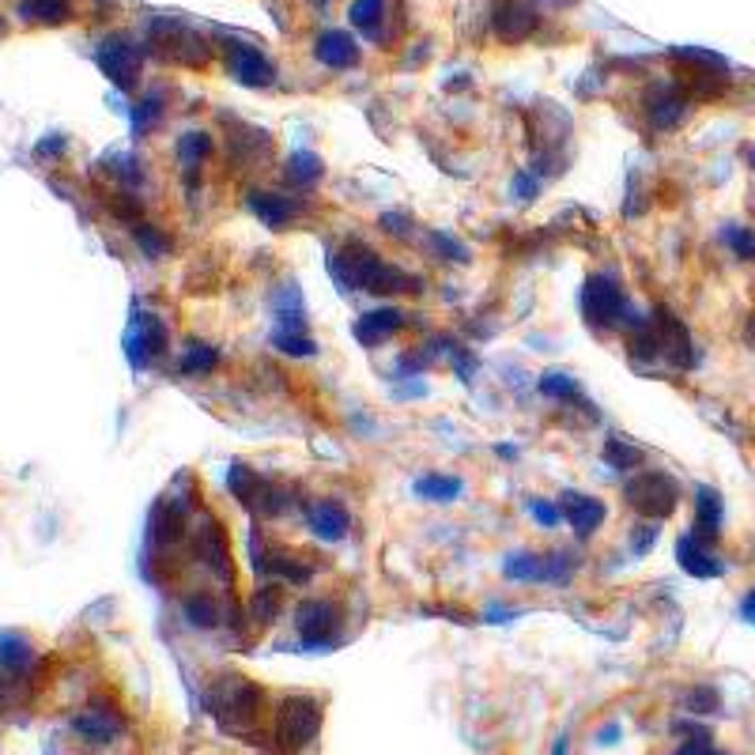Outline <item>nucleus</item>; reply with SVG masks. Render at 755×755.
Returning <instances> with one entry per match:
<instances>
[{
	"label": "nucleus",
	"instance_id": "79ce46f5",
	"mask_svg": "<svg viewBox=\"0 0 755 755\" xmlns=\"http://www.w3.org/2000/svg\"><path fill=\"white\" fill-rule=\"evenodd\" d=\"M128 117H133V133H136V136H144L152 125H159V122H163V103H159V95H147L144 103H136V106H133V114H128Z\"/></svg>",
	"mask_w": 755,
	"mask_h": 755
},
{
	"label": "nucleus",
	"instance_id": "2f4dec72",
	"mask_svg": "<svg viewBox=\"0 0 755 755\" xmlns=\"http://www.w3.org/2000/svg\"><path fill=\"white\" fill-rule=\"evenodd\" d=\"M219 366V348L205 344V340H189L186 348H182V363L178 371L186 377H208L211 371Z\"/></svg>",
	"mask_w": 755,
	"mask_h": 755
},
{
	"label": "nucleus",
	"instance_id": "603ef678",
	"mask_svg": "<svg viewBox=\"0 0 755 755\" xmlns=\"http://www.w3.org/2000/svg\"><path fill=\"white\" fill-rule=\"evenodd\" d=\"M495 454L506 457V462H514V457H518V446H499V449H495Z\"/></svg>",
	"mask_w": 755,
	"mask_h": 755
},
{
	"label": "nucleus",
	"instance_id": "4be33fe9",
	"mask_svg": "<svg viewBox=\"0 0 755 755\" xmlns=\"http://www.w3.org/2000/svg\"><path fill=\"white\" fill-rule=\"evenodd\" d=\"M39 661V647L27 631H0V676L20 680Z\"/></svg>",
	"mask_w": 755,
	"mask_h": 755
},
{
	"label": "nucleus",
	"instance_id": "c85d7f7f",
	"mask_svg": "<svg viewBox=\"0 0 755 755\" xmlns=\"http://www.w3.org/2000/svg\"><path fill=\"white\" fill-rule=\"evenodd\" d=\"M352 23L366 34V39H374L377 45H385L393 39V34L385 31V0H355Z\"/></svg>",
	"mask_w": 755,
	"mask_h": 755
},
{
	"label": "nucleus",
	"instance_id": "4c0bfd02",
	"mask_svg": "<svg viewBox=\"0 0 755 755\" xmlns=\"http://www.w3.org/2000/svg\"><path fill=\"white\" fill-rule=\"evenodd\" d=\"M427 246H431V254H435L438 261H449V265H468V261H473V250H468L462 238L449 235V231H431Z\"/></svg>",
	"mask_w": 755,
	"mask_h": 755
},
{
	"label": "nucleus",
	"instance_id": "ea45409f",
	"mask_svg": "<svg viewBox=\"0 0 755 755\" xmlns=\"http://www.w3.org/2000/svg\"><path fill=\"white\" fill-rule=\"evenodd\" d=\"M23 15L31 23H64L69 20V4L64 0H27Z\"/></svg>",
	"mask_w": 755,
	"mask_h": 755
},
{
	"label": "nucleus",
	"instance_id": "e433bc0d",
	"mask_svg": "<svg viewBox=\"0 0 755 755\" xmlns=\"http://www.w3.org/2000/svg\"><path fill=\"white\" fill-rule=\"evenodd\" d=\"M133 238H136V246L152 257V261H159V257H170L174 254V238L163 231V227H155V224H136L133 227Z\"/></svg>",
	"mask_w": 755,
	"mask_h": 755
},
{
	"label": "nucleus",
	"instance_id": "4468645a",
	"mask_svg": "<svg viewBox=\"0 0 755 755\" xmlns=\"http://www.w3.org/2000/svg\"><path fill=\"white\" fill-rule=\"evenodd\" d=\"M167 352V325L155 314H133V325L125 333V355L136 371H144L152 359Z\"/></svg>",
	"mask_w": 755,
	"mask_h": 755
},
{
	"label": "nucleus",
	"instance_id": "f257e3e1",
	"mask_svg": "<svg viewBox=\"0 0 755 755\" xmlns=\"http://www.w3.org/2000/svg\"><path fill=\"white\" fill-rule=\"evenodd\" d=\"M329 272L340 291H371V294H420L423 280L404 272L401 265H390L374 246L348 238L340 250L329 257Z\"/></svg>",
	"mask_w": 755,
	"mask_h": 755
},
{
	"label": "nucleus",
	"instance_id": "c756f323",
	"mask_svg": "<svg viewBox=\"0 0 755 755\" xmlns=\"http://www.w3.org/2000/svg\"><path fill=\"white\" fill-rule=\"evenodd\" d=\"M272 307H276V329H307V307H302V291L294 283H280Z\"/></svg>",
	"mask_w": 755,
	"mask_h": 755
},
{
	"label": "nucleus",
	"instance_id": "5fc2aeb1",
	"mask_svg": "<svg viewBox=\"0 0 755 755\" xmlns=\"http://www.w3.org/2000/svg\"><path fill=\"white\" fill-rule=\"evenodd\" d=\"M748 163H752V170H755V147H752V152H748Z\"/></svg>",
	"mask_w": 755,
	"mask_h": 755
},
{
	"label": "nucleus",
	"instance_id": "39448f33",
	"mask_svg": "<svg viewBox=\"0 0 755 755\" xmlns=\"http://www.w3.org/2000/svg\"><path fill=\"white\" fill-rule=\"evenodd\" d=\"M189 551L200 567L208 570L211 578H219L227 589L235 586V559H231V545H227V529L216 514H200L197 521H189Z\"/></svg>",
	"mask_w": 755,
	"mask_h": 755
},
{
	"label": "nucleus",
	"instance_id": "37998d69",
	"mask_svg": "<svg viewBox=\"0 0 755 755\" xmlns=\"http://www.w3.org/2000/svg\"><path fill=\"white\" fill-rule=\"evenodd\" d=\"M510 197L518 200V205H532V200L540 197V178L529 167L518 170V174H514V182H510Z\"/></svg>",
	"mask_w": 755,
	"mask_h": 755
},
{
	"label": "nucleus",
	"instance_id": "0eeeda50",
	"mask_svg": "<svg viewBox=\"0 0 755 755\" xmlns=\"http://www.w3.org/2000/svg\"><path fill=\"white\" fill-rule=\"evenodd\" d=\"M294 631H299L302 650L325 653L337 647L340 639V604L329 597H307L294 609Z\"/></svg>",
	"mask_w": 755,
	"mask_h": 755
},
{
	"label": "nucleus",
	"instance_id": "72a5a7b5",
	"mask_svg": "<svg viewBox=\"0 0 755 755\" xmlns=\"http://www.w3.org/2000/svg\"><path fill=\"white\" fill-rule=\"evenodd\" d=\"M540 393H545L548 401H559V404H582V385H578V377H570L567 371H545L540 374Z\"/></svg>",
	"mask_w": 755,
	"mask_h": 755
},
{
	"label": "nucleus",
	"instance_id": "f704fd0d",
	"mask_svg": "<svg viewBox=\"0 0 755 755\" xmlns=\"http://www.w3.org/2000/svg\"><path fill=\"white\" fill-rule=\"evenodd\" d=\"M272 348L288 359H314L318 355V340L310 337L307 329H276Z\"/></svg>",
	"mask_w": 755,
	"mask_h": 755
},
{
	"label": "nucleus",
	"instance_id": "8fccbe9b",
	"mask_svg": "<svg viewBox=\"0 0 755 755\" xmlns=\"http://www.w3.org/2000/svg\"><path fill=\"white\" fill-rule=\"evenodd\" d=\"M741 616H744V620H748L752 628H755V586L748 589V593H744V601H741Z\"/></svg>",
	"mask_w": 755,
	"mask_h": 755
},
{
	"label": "nucleus",
	"instance_id": "ddd939ff",
	"mask_svg": "<svg viewBox=\"0 0 755 755\" xmlns=\"http://www.w3.org/2000/svg\"><path fill=\"white\" fill-rule=\"evenodd\" d=\"M246 208H250L269 231H288L294 219H302V211H307V205H302L294 193H280V189H250L246 193Z\"/></svg>",
	"mask_w": 755,
	"mask_h": 755
},
{
	"label": "nucleus",
	"instance_id": "3c124183",
	"mask_svg": "<svg viewBox=\"0 0 755 755\" xmlns=\"http://www.w3.org/2000/svg\"><path fill=\"white\" fill-rule=\"evenodd\" d=\"M484 616H487V623H506L514 612H510V609H503V604H492V609H487Z\"/></svg>",
	"mask_w": 755,
	"mask_h": 755
},
{
	"label": "nucleus",
	"instance_id": "aec40b11",
	"mask_svg": "<svg viewBox=\"0 0 755 755\" xmlns=\"http://www.w3.org/2000/svg\"><path fill=\"white\" fill-rule=\"evenodd\" d=\"M676 563L692 578H722L725 575V563L717 559L714 545L703 537H695V532H687V537L676 540Z\"/></svg>",
	"mask_w": 755,
	"mask_h": 755
},
{
	"label": "nucleus",
	"instance_id": "f03ea898",
	"mask_svg": "<svg viewBox=\"0 0 755 755\" xmlns=\"http://www.w3.org/2000/svg\"><path fill=\"white\" fill-rule=\"evenodd\" d=\"M205 711L216 717L219 730L250 736L261 725L265 711H269V695L265 687L250 676H238V672H224L208 684L205 692Z\"/></svg>",
	"mask_w": 755,
	"mask_h": 755
},
{
	"label": "nucleus",
	"instance_id": "a211bd4d",
	"mask_svg": "<svg viewBox=\"0 0 755 755\" xmlns=\"http://www.w3.org/2000/svg\"><path fill=\"white\" fill-rule=\"evenodd\" d=\"M559 506H563V521L575 529L578 540H589L597 529L604 525V518H609V506H604L597 495H582V492H563V499H559Z\"/></svg>",
	"mask_w": 755,
	"mask_h": 755
},
{
	"label": "nucleus",
	"instance_id": "f8f14e48",
	"mask_svg": "<svg viewBox=\"0 0 755 755\" xmlns=\"http://www.w3.org/2000/svg\"><path fill=\"white\" fill-rule=\"evenodd\" d=\"M224 61L227 72L246 87H269L276 80V64L254 42H224Z\"/></svg>",
	"mask_w": 755,
	"mask_h": 755
},
{
	"label": "nucleus",
	"instance_id": "b1692460",
	"mask_svg": "<svg viewBox=\"0 0 755 755\" xmlns=\"http://www.w3.org/2000/svg\"><path fill=\"white\" fill-rule=\"evenodd\" d=\"M280 174L291 189H310L325 178V163H321V155H314L310 147H299V152H291L288 159H283Z\"/></svg>",
	"mask_w": 755,
	"mask_h": 755
},
{
	"label": "nucleus",
	"instance_id": "a19ab883",
	"mask_svg": "<svg viewBox=\"0 0 755 755\" xmlns=\"http://www.w3.org/2000/svg\"><path fill=\"white\" fill-rule=\"evenodd\" d=\"M722 238H725V246L733 250V257H741V261H755V231H752V227L730 224L722 231Z\"/></svg>",
	"mask_w": 755,
	"mask_h": 755
},
{
	"label": "nucleus",
	"instance_id": "423d86ee",
	"mask_svg": "<svg viewBox=\"0 0 755 755\" xmlns=\"http://www.w3.org/2000/svg\"><path fill=\"white\" fill-rule=\"evenodd\" d=\"M623 499L642 518L665 521L680 506V484L669 473H658V468H639L628 480V487H623Z\"/></svg>",
	"mask_w": 755,
	"mask_h": 755
},
{
	"label": "nucleus",
	"instance_id": "6e6552de",
	"mask_svg": "<svg viewBox=\"0 0 755 755\" xmlns=\"http://www.w3.org/2000/svg\"><path fill=\"white\" fill-rule=\"evenodd\" d=\"M152 42L163 58L189 64V69H205V64L211 61V45L178 20H155L152 23Z\"/></svg>",
	"mask_w": 755,
	"mask_h": 755
},
{
	"label": "nucleus",
	"instance_id": "6ab92c4d",
	"mask_svg": "<svg viewBox=\"0 0 755 755\" xmlns=\"http://www.w3.org/2000/svg\"><path fill=\"white\" fill-rule=\"evenodd\" d=\"M314 58L325 64V69L348 72V69H355V64L363 61V50H359L355 34L340 31V27H329V31H321L314 39Z\"/></svg>",
	"mask_w": 755,
	"mask_h": 755
},
{
	"label": "nucleus",
	"instance_id": "a878e982",
	"mask_svg": "<svg viewBox=\"0 0 755 755\" xmlns=\"http://www.w3.org/2000/svg\"><path fill=\"white\" fill-rule=\"evenodd\" d=\"M265 476L257 473V468L250 465H235L231 473H227V492L235 495L238 506H246V510H257V503H261V495H265Z\"/></svg>",
	"mask_w": 755,
	"mask_h": 755
},
{
	"label": "nucleus",
	"instance_id": "c03bdc74",
	"mask_svg": "<svg viewBox=\"0 0 755 755\" xmlns=\"http://www.w3.org/2000/svg\"><path fill=\"white\" fill-rule=\"evenodd\" d=\"M529 514L537 518L540 529H559L563 525V506L551 499H529Z\"/></svg>",
	"mask_w": 755,
	"mask_h": 755
},
{
	"label": "nucleus",
	"instance_id": "7c9ffc66",
	"mask_svg": "<svg viewBox=\"0 0 755 755\" xmlns=\"http://www.w3.org/2000/svg\"><path fill=\"white\" fill-rule=\"evenodd\" d=\"M412 487H416V495H420V499H427V503H457V499H462V492H465L462 476H442V473L420 476Z\"/></svg>",
	"mask_w": 755,
	"mask_h": 755
},
{
	"label": "nucleus",
	"instance_id": "393cba45",
	"mask_svg": "<svg viewBox=\"0 0 755 755\" xmlns=\"http://www.w3.org/2000/svg\"><path fill=\"white\" fill-rule=\"evenodd\" d=\"M182 616H186V623L197 631H216L219 623H224L219 597L208 593V589H193V593L182 597Z\"/></svg>",
	"mask_w": 755,
	"mask_h": 755
},
{
	"label": "nucleus",
	"instance_id": "58836bf2",
	"mask_svg": "<svg viewBox=\"0 0 755 755\" xmlns=\"http://www.w3.org/2000/svg\"><path fill=\"white\" fill-rule=\"evenodd\" d=\"M575 570H578V559L570 556V551H545V578H540V582L567 586L570 578H575Z\"/></svg>",
	"mask_w": 755,
	"mask_h": 755
},
{
	"label": "nucleus",
	"instance_id": "7ed1b4c3",
	"mask_svg": "<svg viewBox=\"0 0 755 755\" xmlns=\"http://www.w3.org/2000/svg\"><path fill=\"white\" fill-rule=\"evenodd\" d=\"M325 725V703L310 692H291L272 711V741L283 755H299L318 741Z\"/></svg>",
	"mask_w": 755,
	"mask_h": 755
},
{
	"label": "nucleus",
	"instance_id": "6e6d98bb",
	"mask_svg": "<svg viewBox=\"0 0 755 755\" xmlns=\"http://www.w3.org/2000/svg\"><path fill=\"white\" fill-rule=\"evenodd\" d=\"M321 4H325V0H321Z\"/></svg>",
	"mask_w": 755,
	"mask_h": 755
},
{
	"label": "nucleus",
	"instance_id": "49530a36",
	"mask_svg": "<svg viewBox=\"0 0 755 755\" xmlns=\"http://www.w3.org/2000/svg\"><path fill=\"white\" fill-rule=\"evenodd\" d=\"M658 521H642V525H634V532H631V551H634V556H647V551L653 548V545H658Z\"/></svg>",
	"mask_w": 755,
	"mask_h": 755
},
{
	"label": "nucleus",
	"instance_id": "f3484780",
	"mask_svg": "<svg viewBox=\"0 0 755 755\" xmlns=\"http://www.w3.org/2000/svg\"><path fill=\"white\" fill-rule=\"evenodd\" d=\"M404 325H408V314H404L401 307H377V310H366V314L355 321L352 333L363 348H382V344H390Z\"/></svg>",
	"mask_w": 755,
	"mask_h": 755
},
{
	"label": "nucleus",
	"instance_id": "9d476101",
	"mask_svg": "<svg viewBox=\"0 0 755 755\" xmlns=\"http://www.w3.org/2000/svg\"><path fill=\"white\" fill-rule=\"evenodd\" d=\"M95 58H99V69H103L117 87L128 91L141 84L144 50H141V42H133L128 34H110V39H103Z\"/></svg>",
	"mask_w": 755,
	"mask_h": 755
},
{
	"label": "nucleus",
	"instance_id": "c9c22d12",
	"mask_svg": "<svg viewBox=\"0 0 755 755\" xmlns=\"http://www.w3.org/2000/svg\"><path fill=\"white\" fill-rule=\"evenodd\" d=\"M601 457L616 468V473H639L642 462H647V454H642L639 446H631L628 438H616V435L604 442Z\"/></svg>",
	"mask_w": 755,
	"mask_h": 755
},
{
	"label": "nucleus",
	"instance_id": "09e8293b",
	"mask_svg": "<svg viewBox=\"0 0 755 755\" xmlns=\"http://www.w3.org/2000/svg\"><path fill=\"white\" fill-rule=\"evenodd\" d=\"M672 755H722L714 748V741L706 736V741H680V748Z\"/></svg>",
	"mask_w": 755,
	"mask_h": 755
},
{
	"label": "nucleus",
	"instance_id": "473e14b6",
	"mask_svg": "<svg viewBox=\"0 0 755 755\" xmlns=\"http://www.w3.org/2000/svg\"><path fill=\"white\" fill-rule=\"evenodd\" d=\"M283 612V589L280 586H257L250 593V620L257 623V628H269V623L280 620Z\"/></svg>",
	"mask_w": 755,
	"mask_h": 755
},
{
	"label": "nucleus",
	"instance_id": "5701e85b",
	"mask_svg": "<svg viewBox=\"0 0 755 755\" xmlns=\"http://www.w3.org/2000/svg\"><path fill=\"white\" fill-rule=\"evenodd\" d=\"M722 518H725L722 495H717L714 487H699V492H695V521H692V532L714 545V540L722 537Z\"/></svg>",
	"mask_w": 755,
	"mask_h": 755
},
{
	"label": "nucleus",
	"instance_id": "2eb2a0df",
	"mask_svg": "<svg viewBox=\"0 0 755 755\" xmlns=\"http://www.w3.org/2000/svg\"><path fill=\"white\" fill-rule=\"evenodd\" d=\"M72 730H76L80 741L95 744V748H106V744H114L117 736L125 733V714L117 711L114 703H91L76 714Z\"/></svg>",
	"mask_w": 755,
	"mask_h": 755
},
{
	"label": "nucleus",
	"instance_id": "412c9836",
	"mask_svg": "<svg viewBox=\"0 0 755 755\" xmlns=\"http://www.w3.org/2000/svg\"><path fill=\"white\" fill-rule=\"evenodd\" d=\"M307 525L318 540H325V545H337V540H344L348 532H352V518H348V510L337 499H310Z\"/></svg>",
	"mask_w": 755,
	"mask_h": 755
},
{
	"label": "nucleus",
	"instance_id": "cd10ccee",
	"mask_svg": "<svg viewBox=\"0 0 755 755\" xmlns=\"http://www.w3.org/2000/svg\"><path fill=\"white\" fill-rule=\"evenodd\" d=\"M174 155H178L182 170H200L211 159V155H216V141H211L208 133H200V128H193V133H182L178 136V147H174Z\"/></svg>",
	"mask_w": 755,
	"mask_h": 755
},
{
	"label": "nucleus",
	"instance_id": "bb28decb",
	"mask_svg": "<svg viewBox=\"0 0 755 755\" xmlns=\"http://www.w3.org/2000/svg\"><path fill=\"white\" fill-rule=\"evenodd\" d=\"M503 575L506 582H540L545 578V551H532V548H521V551H510L503 563Z\"/></svg>",
	"mask_w": 755,
	"mask_h": 755
},
{
	"label": "nucleus",
	"instance_id": "de8ad7c7",
	"mask_svg": "<svg viewBox=\"0 0 755 755\" xmlns=\"http://www.w3.org/2000/svg\"><path fill=\"white\" fill-rule=\"evenodd\" d=\"M717 706H722V699H717L714 687H695V692L687 695V711L692 714H714Z\"/></svg>",
	"mask_w": 755,
	"mask_h": 755
},
{
	"label": "nucleus",
	"instance_id": "20e7f679",
	"mask_svg": "<svg viewBox=\"0 0 755 755\" xmlns=\"http://www.w3.org/2000/svg\"><path fill=\"white\" fill-rule=\"evenodd\" d=\"M578 307H582V318L593 333H612V329H623V321L631 314L628 291H623L620 276L601 269L589 272L582 280V291H578Z\"/></svg>",
	"mask_w": 755,
	"mask_h": 755
},
{
	"label": "nucleus",
	"instance_id": "dca6fc26",
	"mask_svg": "<svg viewBox=\"0 0 755 755\" xmlns=\"http://www.w3.org/2000/svg\"><path fill=\"white\" fill-rule=\"evenodd\" d=\"M653 329H658V340H661V359H669L672 366H695L692 333H687L684 321L672 314V310L665 307L653 310Z\"/></svg>",
	"mask_w": 755,
	"mask_h": 755
},
{
	"label": "nucleus",
	"instance_id": "a18cd8bd",
	"mask_svg": "<svg viewBox=\"0 0 755 755\" xmlns=\"http://www.w3.org/2000/svg\"><path fill=\"white\" fill-rule=\"evenodd\" d=\"M377 227H382L390 238H412V227H416V224H412L408 211L393 208V211H382V216H377Z\"/></svg>",
	"mask_w": 755,
	"mask_h": 755
},
{
	"label": "nucleus",
	"instance_id": "1a4fd4ad",
	"mask_svg": "<svg viewBox=\"0 0 755 755\" xmlns=\"http://www.w3.org/2000/svg\"><path fill=\"white\" fill-rule=\"evenodd\" d=\"M642 114H647V125L653 133H672L692 114V95L680 84H653L642 95Z\"/></svg>",
	"mask_w": 755,
	"mask_h": 755
},
{
	"label": "nucleus",
	"instance_id": "864d4df0",
	"mask_svg": "<svg viewBox=\"0 0 755 755\" xmlns=\"http://www.w3.org/2000/svg\"><path fill=\"white\" fill-rule=\"evenodd\" d=\"M551 755H567V741H559V744H556V752H551Z\"/></svg>",
	"mask_w": 755,
	"mask_h": 755
},
{
	"label": "nucleus",
	"instance_id": "9b49d317",
	"mask_svg": "<svg viewBox=\"0 0 755 755\" xmlns=\"http://www.w3.org/2000/svg\"><path fill=\"white\" fill-rule=\"evenodd\" d=\"M540 27V12L532 0H499L492 12V34L503 45H518L525 39H532Z\"/></svg>",
	"mask_w": 755,
	"mask_h": 755
}]
</instances>
